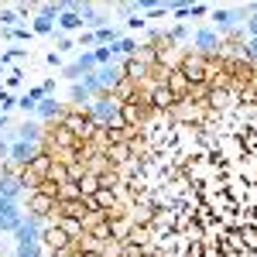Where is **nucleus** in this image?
<instances>
[{"mask_svg": "<svg viewBox=\"0 0 257 257\" xmlns=\"http://www.w3.org/2000/svg\"><path fill=\"white\" fill-rule=\"evenodd\" d=\"M209 62L213 59H202V55H196V52H185L175 69L189 79V86H199V82H209Z\"/></svg>", "mask_w": 257, "mask_h": 257, "instance_id": "f03ea898", "label": "nucleus"}, {"mask_svg": "<svg viewBox=\"0 0 257 257\" xmlns=\"http://www.w3.org/2000/svg\"><path fill=\"white\" fill-rule=\"evenodd\" d=\"M0 93H4V82H0Z\"/></svg>", "mask_w": 257, "mask_h": 257, "instance_id": "473e14b6", "label": "nucleus"}, {"mask_svg": "<svg viewBox=\"0 0 257 257\" xmlns=\"http://www.w3.org/2000/svg\"><path fill=\"white\" fill-rule=\"evenodd\" d=\"M86 113L96 120L99 127H113V123H120V99L113 93H103L86 106Z\"/></svg>", "mask_w": 257, "mask_h": 257, "instance_id": "f257e3e1", "label": "nucleus"}, {"mask_svg": "<svg viewBox=\"0 0 257 257\" xmlns=\"http://www.w3.org/2000/svg\"><path fill=\"white\" fill-rule=\"evenodd\" d=\"M24 216H28V213L21 209V202L0 196V233H14V230L21 226V219H24Z\"/></svg>", "mask_w": 257, "mask_h": 257, "instance_id": "39448f33", "label": "nucleus"}, {"mask_svg": "<svg viewBox=\"0 0 257 257\" xmlns=\"http://www.w3.org/2000/svg\"><path fill=\"white\" fill-rule=\"evenodd\" d=\"M206 14H209L206 4H189V18H206Z\"/></svg>", "mask_w": 257, "mask_h": 257, "instance_id": "c85d7f7f", "label": "nucleus"}, {"mask_svg": "<svg viewBox=\"0 0 257 257\" xmlns=\"http://www.w3.org/2000/svg\"><path fill=\"white\" fill-rule=\"evenodd\" d=\"M79 257H103L99 250H79Z\"/></svg>", "mask_w": 257, "mask_h": 257, "instance_id": "2f4dec72", "label": "nucleus"}, {"mask_svg": "<svg viewBox=\"0 0 257 257\" xmlns=\"http://www.w3.org/2000/svg\"><path fill=\"white\" fill-rule=\"evenodd\" d=\"M79 48L93 52V48H96V31H79Z\"/></svg>", "mask_w": 257, "mask_h": 257, "instance_id": "a878e982", "label": "nucleus"}, {"mask_svg": "<svg viewBox=\"0 0 257 257\" xmlns=\"http://www.w3.org/2000/svg\"><path fill=\"white\" fill-rule=\"evenodd\" d=\"M38 151H41V144H24V141H14V144H11V165H7V168L24 172L31 161L38 158Z\"/></svg>", "mask_w": 257, "mask_h": 257, "instance_id": "423d86ee", "label": "nucleus"}, {"mask_svg": "<svg viewBox=\"0 0 257 257\" xmlns=\"http://www.w3.org/2000/svg\"><path fill=\"white\" fill-rule=\"evenodd\" d=\"M69 243H72V240L65 237V233H62L55 223H48V219H45V230H41V247H45L48 254H55V250L69 247Z\"/></svg>", "mask_w": 257, "mask_h": 257, "instance_id": "9b49d317", "label": "nucleus"}, {"mask_svg": "<svg viewBox=\"0 0 257 257\" xmlns=\"http://www.w3.org/2000/svg\"><path fill=\"white\" fill-rule=\"evenodd\" d=\"M89 72H96V55H93V52H79L69 65H62V79H69V82L86 79Z\"/></svg>", "mask_w": 257, "mask_h": 257, "instance_id": "20e7f679", "label": "nucleus"}, {"mask_svg": "<svg viewBox=\"0 0 257 257\" xmlns=\"http://www.w3.org/2000/svg\"><path fill=\"white\" fill-rule=\"evenodd\" d=\"M240 55L257 65V38H247V41H243V45H240Z\"/></svg>", "mask_w": 257, "mask_h": 257, "instance_id": "393cba45", "label": "nucleus"}, {"mask_svg": "<svg viewBox=\"0 0 257 257\" xmlns=\"http://www.w3.org/2000/svg\"><path fill=\"white\" fill-rule=\"evenodd\" d=\"M14 106H18V96H14V93H11V89H4V93H0V113H4V117H7V113H11V110H14Z\"/></svg>", "mask_w": 257, "mask_h": 257, "instance_id": "b1692460", "label": "nucleus"}, {"mask_svg": "<svg viewBox=\"0 0 257 257\" xmlns=\"http://www.w3.org/2000/svg\"><path fill=\"white\" fill-rule=\"evenodd\" d=\"M45 62H48L52 69H62V55H59V52H48V55H45Z\"/></svg>", "mask_w": 257, "mask_h": 257, "instance_id": "7c9ffc66", "label": "nucleus"}, {"mask_svg": "<svg viewBox=\"0 0 257 257\" xmlns=\"http://www.w3.org/2000/svg\"><path fill=\"white\" fill-rule=\"evenodd\" d=\"M243 35L247 38H257V14H250V18L243 21Z\"/></svg>", "mask_w": 257, "mask_h": 257, "instance_id": "cd10ccee", "label": "nucleus"}, {"mask_svg": "<svg viewBox=\"0 0 257 257\" xmlns=\"http://www.w3.org/2000/svg\"><path fill=\"white\" fill-rule=\"evenodd\" d=\"M62 113H65V110H62V103L55 96H45L38 103V106H35V120H62Z\"/></svg>", "mask_w": 257, "mask_h": 257, "instance_id": "4468645a", "label": "nucleus"}, {"mask_svg": "<svg viewBox=\"0 0 257 257\" xmlns=\"http://www.w3.org/2000/svg\"><path fill=\"white\" fill-rule=\"evenodd\" d=\"M76 189H79V199H89V196H93V192L99 189V178L93 175V172H86V175L76 182Z\"/></svg>", "mask_w": 257, "mask_h": 257, "instance_id": "dca6fc26", "label": "nucleus"}, {"mask_svg": "<svg viewBox=\"0 0 257 257\" xmlns=\"http://www.w3.org/2000/svg\"><path fill=\"white\" fill-rule=\"evenodd\" d=\"M14 254L18 257H45V247H41V243H18Z\"/></svg>", "mask_w": 257, "mask_h": 257, "instance_id": "4be33fe9", "label": "nucleus"}, {"mask_svg": "<svg viewBox=\"0 0 257 257\" xmlns=\"http://www.w3.org/2000/svg\"><path fill=\"white\" fill-rule=\"evenodd\" d=\"M0 196L4 199H14V202H21V196H28L24 192V185H21V175L14 172V168H0Z\"/></svg>", "mask_w": 257, "mask_h": 257, "instance_id": "6e6552de", "label": "nucleus"}, {"mask_svg": "<svg viewBox=\"0 0 257 257\" xmlns=\"http://www.w3.org/2000/svg\"><path fill=\"white\" fill-rule=\"evenodd\" d=\"M192 48H196V55H202V59H216V55H223V38H219L213 28H199V31H192Z\"/></svg>", "mask_w": 257, "mask_h": 257, "instance_id": "7ed1b4c3", "label": "nucleus"}, {"mask_svg": "<svg viewBox=\"0 0 257 257\" xmlns=\"http://www.w3.org/2000/svg\"><path fill=\"white\" fill-rule=\"evenodd\" d=\"M41 230H45V219H38V216H31V213H28L11 237L18 240V243H41Z\"/></svg>", "mask_w": 257, "mask_h": 257, "instance_id": "0eeeda50", "label": "nucleus"}, {"mask_svg": "<svg viewBox=\"0 0 257 257\" xmlns=\"http://www.w3.org/2000/svg\"><path fill=\"white\" fill-rule=\"evenodd\" d=\"M189 38H192V31H189L185 24H175V28L165 35V41H168V45H182V41H189Z\"/></svg>", "mask_w": 257, "mask_h": 257, "instance_id": "412c9836", "label": "nucleus"}, {"mask_svg": "<svg viewBox=\"0 0 257 257\" xmlns=\"http://www.w3.org/2000/svg\"><path fill=\"white\" fill-rule=\"evenodd\" d=\"M55 209H59V206H55V196H48V192H41V189H35V192L28 196V213H31V216L48 219Z\"/></svg>", "mask_w": 257, "mask_h": 257, "instance_id": "1a4fd4ad", "label": "nucleus"}, {"mask_svg": "<svg viewBox=\"0 0 257 257\" xmlns=\"http://www.w3.org/2000/svg\"><path fill=\"white\" fill-rule=\"evenodd\" d=\"M168 14H175V18H189V4H172Z\"/></svg>", "mask_w": 257, "mask_h": 257, "instance_id": "c756f323", "label": "nucleus"}, {"mask_svg": "<svg viewBox=\"0 0 257 257\" xmlns=\"http://www.w3.org/2000/svg\"><path fill=\"white\" fill-rule=\"evenodd\" d=\"M127 28H131V31H144V28H148L144 14H134V18H127Z\"/></svg>", "mask_w": 257, "mask_h": 257, "instance_id": "bb28decb", "label": "nucleus"}, {"mask_svg": "<svg viewBox=\"0 0 257 257\" xmlns=\"http://www.w3.org/2000/svg\"><path fill=\"white\" fill-rule=\"evenodd\" d=\"M117 38H123V31H120V28H113V24H110V28H99V31H96V45H113Z\"/></svg>", "mask_w": 257, "mask_h": 257, "instance_id": "aec40b11", "label": "nucleus"}, {"mask_svg": "<svg viewBox=\"0 0 257 257\" xmlns=\"http://www.w3.org/2000/svg\"><path fill=\"white\" fill-rule=\"evenodd\" d=\"M28 59V48H21V45H14V48H7V52H0V65L7 69L11 62H24Z\"/></svg>", "mask_w": 257, "mask_h": 257, "instance_id": "6ab92c4d", "label": "nucleus"}, {"mask_svg": "<svg viewBox=\"0 0 257 257\" xmlns=\"http://www.w3.org/2000/svg\"><path fill=\"white\" fill-rule=\"evenodd\" d=\"M28 24H31V31H35V35H45V38H48V35H55V21L41 18V14H35Z\"/></svg>", "mask_w": 257, "mask_h": 257, "instance_id": "f3484780", "label": "nucleus"}, {"mask_svg": "<svg viewBox=\"0 0 257 257\" xmlns=\"http://www.w3.org/2000/svg\"><path fill=\"white\" fill-rule=\"evenodd\" d=\"M14 134H18V141H24V144H41L45 141V131H41L38 120H21L18 127H11Z\"/></svg>", "mask_w": 257, "mask_h": 257, "instance_id": "ddd939ff", "label": "nucleus"}, {"mask_svg": "<svg viewBox=\"0 0 257 257\" xmlns=\"http://www.w3.org/2000/svg\"><path fill=\"white\" fill-rule=\"evenodd\" d=\"M93 79H96L99 93H113L123 82V72H120V65H99L96 72H93Z\"/></svg>", "mask_w": 257, "mask_h": 257, "instance_id": "9d476101", "label": "nucleus"}, {"mask_svg": "<svg viewBox=\"0 0 257 257\" xmlns=\"http://www.w3.org/2000/svg\"><path fill=\"white\" fill-rule=\"evenodd\" d=\"M65 7H69L65 0H55V4H41V7H38V14H41V18H48V21H59Z\"/></svg>", "mask_w": 257, "mask_h": 257, "instance_id": "a211bd4d", "label": "nucleus"}, {"mask_svg": "<svg viewBox=\"0 0 257 257\" xmlns=\"http://www.w3.org/2000/svg\"><path fill=\"white\" fill-rule=\"evenodd\" d=\"M55 31L59 35H72V31H86V24H82V14L69 4L65 11H62V18L55 21Z\"/></svg>", "mask_w": 257, "mask_h": 257, "instance_id": "f8f14e48", "label": "nucleus"}, {"mask_svg": "<svg viewBox=\"0 0 257 257\" xmlns=\"http://www.w3.org/2000/svg\"><path fill=\"white\" fill-rule=\"evenodd\" d=\"M21 86H24V72H21V69H11V72L4 76V89L14 93V89H21Z\"/></svg>", "mask_w": 257, "mask_h": 257, "instance_id": "5701e85b", "label": "nucleus"}, {"mask_svg": "<svg viewBox=\"0 0 257 257\" xmlns=\"http://www.w3.org/2000/svg\"><path fill=\"white\" fill-rule=\"evenodd\" d=\"M45 182H48L52 189H62V185H69V182H72V175H69V165H65V161H52V168H48Z\"/></svg>", "mask_w": 257, "mask_h": 257, "instance_id": "2eb2a0df", "label": "nucleus"}]
</instances>
